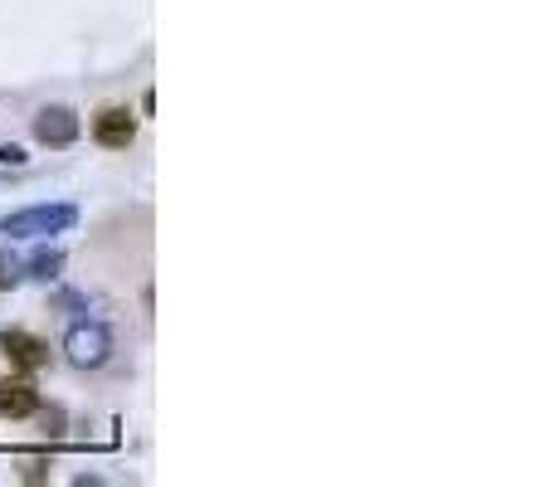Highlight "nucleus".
Listing matches in <instances>:
<instances>
[{
	"instance_id": "f257e3e1",
	"label": "nucleus",
	"mask_w": 555,
	"mask_h": 487,
	"mask_svg": "<svg viewBox=\"0 0 555 487\" xmlns=\"http://www.w3.org/2000/svg\"><path fill=\"white\" fill-rule=\"evenodd\" d=\"M78 225L74 205H35V210H15L0 220V234L10 239H49V234H64Z\"/></svg>"
},
{
	"instance_id": "f03ea898",
	"label": "nucleus",
	"mask_w": 555,
	"mask_h": 487,
	"mask_svg": "<svg viewBox=\"0 0 555 487\" xmlns=\"http://www.w3.org/2000/svg\"><path fill=\"white\" fill-rule=\"evenodd\" d=\"M64 356L78 371H98V366H108L112 356V332L103 322H74L69 337H64Z\"/></svg>"
},
{
	"instance_id": "7ed1b4c3",
	"label": "nucleus",
	"mask_w": 555,
	"mask_h": 487,
	"mask_svg": "<svg viewBox=\"0 0 555 487\" xmlns=\"http://www.w3.org/2000/svg\"><path fill=\"white\" fill-rule=\"evenodd\" d=\"M0 351H5V361L20 366V371H44V366H49V341H39L35 332H25V327L0 332Z\"/></svg>"
},
{
	"instance_id": "20e7f679",
	"label": "nucleus",
	"mask_w": 555,
	"mask_h": 487,
	"mask_svg": "<svg viewBox=\"0 0 555 487\" xmlns=\"http://www.w3.org/2000/svg\"><path fill=\"white\" fill-rule=\"evenodd\" d=\"M35 137L39 142H44V147H74L78 142V113L74 108H59V103H54V108H39L35 113Z\"/></svg>"
},
{
	"instance_id": "39448f33",
	"label": "nucleus",
	"mask_w": 555,
	"mask_h": 487,
	"mask_svg": "<svg viewBox=\"0 0 555 487\" xmlns=\"http://www.w3.org/2000/svg\"><path fill=\"white\" fill-rule=\"evenodd\" d=\"M93 137H98V147H132V137H137V117L132 108H103V113L93 117Z\"/></svg>"
},
{
	"instance_id": "423d86ee",
	"label": "nucleus",
	"mask_w": 555,
	"mask_h": 487,
	"mask_svg": "<svg viewBox=\"0 0 555 487\" xmlns=\"http://www.w3.org/2000/svg\"><path fill=\"white\" fill-rule=\"evenodd\" d=\"M35 410H39L35 380H25V375L0 380V414H5V419H30Z\"/></svg>"
},
{
	"instance_id": "0eeeda50",
	"label": "nucleus",
	"mask_w": 555,
	"mask_h": 487,
	"mask_svg": "<svg viewBox=\"0 0 555 487\" xmlns=\"http://www.w3.org/2000/svg\"><path fill=\"white\" fill-rule=\"evenodd\" d=\"M64 273V249H39L35 259L25 263V278H35V283H54Z\"/></svg>"
},
{
	"instance_id": "6e6552de",
	"label": "nucleus",
	"mask_w": 555,
	"mask_h": 487,
	"mask_svg": "<svg viewBox=\"0 0 555 487\" xmlns=\"http://www.w3.org/2000/svg\"><path fill=\"white\" fill-rule=\"evenodd\" d=\"M49 473H54V458H49V453H25V458H20V478H25V483H49Z\"/></svg>"
},
{
	"instance_id": "1a4fd4ad",
	"label": "nucleus",
	"mask_w": 555,
	"mask_h": 487,
	"mask_svg": "<svg viewBox=\"0 0 555 487\" xmlns=\"http://www.w3.org/2000/svg\"><path fill=\"white\" fill-rule=\"evenodd\" d=\"M39 434L44 439H59L64 434V424H69V414H64V405H39Z\"/></svg>"
},
{
	"instance_id": "9d476101",
	"label": "nucleus",
	"mask_w": 555,
	"mask_h": 487,
	"mask_svg": "<svg viewBox=\"0 0 555 487\" xmlns=\"http://www.w3.org/2000/svg\"><path fill=\"white\" fill-rule=\"evenodd\" d=\"M25 283V263L15 259L10 249H0V293H10V288H20Z\"/></svg>"
},
{
	"instance_id": "9b49d317",
	"label": "nucleus",
	"mask_w": 555,
	"mask_h": 487,
	"mask_svg": "<svg viewBox=\"0 0 555 487\" xmlns=\"http://www.w3.org/2000/svg\"><path fill=\"white\" fill-rule=\"evenodd\" d=\"M0 166H25V151L15 147V142H5L0 147Z\"/></svg>"
}]
</instances>
